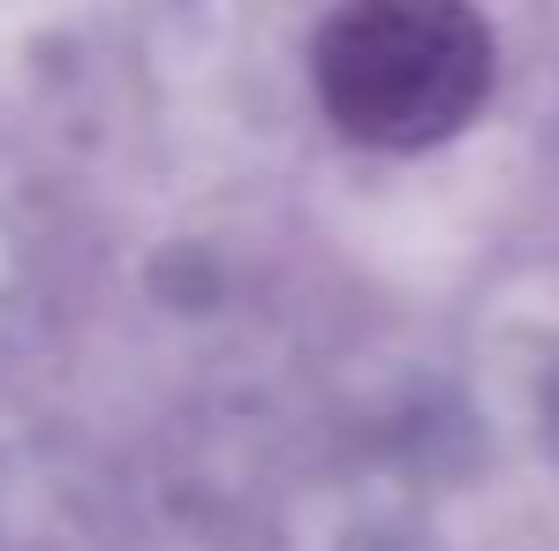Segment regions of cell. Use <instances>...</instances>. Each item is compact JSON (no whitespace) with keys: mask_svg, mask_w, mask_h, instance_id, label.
Wrapping results in <instances>:
<instances>
[{"mask_svg":"<svg viewBox=\"0 0 559 551\" xmlns=\"http://www.w3.org/2000/svg\"><path fill=\"white\" fill-rule=\"evenodd\" d=\"M341 136L371 152H424L484 113L499 46L468 0H341L310 53Z\"/></svg>","mask_w":559,"mask_h":551,"instance_id":"6da1fadb","label":"cell"}]
</instances>
